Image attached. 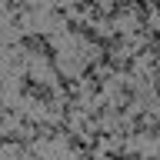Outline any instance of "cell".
I'll use <instances>...</instances> for the list:
<instances>
[{
  "label": "cell",
  "instance_id": "obj_9",
  "mask_svg": "<svg viewBox=\"0 0 160 160\" xmlns=\"http://www.w3.org/2000/svg\"><path fill=\"white\" fill-rule=\"evenodd\" d=\"M153 93H157V97H160V80H153Z\"/></svg>",
  "mask_w": 160,
  "mask_h": 160
},
{
  "label": "cell",
  "instance_id": "obj_3",
  "mask_svg": "<svg viewBox=\"0 0 160 160\" xmlns=\"http://www.w3.org/2000/svg\"><path fill=\"white\" fill-rule=\"evenodd\" d=\"M40 83H43V80H37L30 70H23V73H20V80H17V93H20V97H30V100H33V93L40 90Z\"/></svg>",
  "mask_w": 160,
  "mask_h": 160
},
{
  "label": "cell",
  "instance_id": "obj_2",
  "mask_svg": "<svg viewBox=\"0 0 160 160\" xmlns=\"http://www.w3.org/2000/svg\"><path fill=\"white\" fill-rule=\"evenodd\" d=\"M117 100H123V103L133 107V103L140 100V87L133 83V80H123V77H120V80H117Z\"/></svg>",
  "mask_w": 160,
  "mask_h": 160
},
{
  "label": "cell",
  "instance_id": "obj_6",
  "mask_svg": "<svg viewBox=\"0 0 160 160\" xmlns=\"http://www.w3.org/2000/svg\"><path fill=\"white\" fill-rule=\"evenodd\" d=\"M123 157H127V147H107L100 160H123Z\"/></svg>",
  "mask_w": 160,
  "mask_h": 160
},
{
  "label": "cell",
  "instance_id": "obj_1",
  "mask_svg": "<svg viewBox=\"0 0 160 160\" xmlns=\"http://www.w3.org/2000/svg\"><path fill=\"white\" fill-rule=\"evenodd\" d=\"M47 47H50L47 33H20L17 40V50H23V53H43Z\"/></svg>",
  "mask_w": 160,
  "mask_h": 160
},
{
  "label": "cell",
  "instance_id": "obj_5",
  "mask_svg": "<svg viewBox=\"0 0 160 160\" xmlns=\"http://www.w3.org/2000/svg\"><path fill=\"white\" fill-rule=\"evenodd\" d=\"M130 13L137 17V23L153 27V23H150V17H153V7H150V3H143V0H130Z\"/></svg>",
  "mask_w": 160,
  "mask_h": 160
},
{
  "label": "cell",
  "instance_id": "obj_10",
  "mask_svg": "<svg viewBox=\"0 0 160 160\" xmlns=\"http://www.w3.org/2000/svg\"><path fill=\"white\" fill-rule=\"evenodd\" d=\"M20 160H27V157H20Z\"/></svg>",
  "mask_w": 160,
  "mask_h": 160
},
{
  "label": "cell",
  "instance_id": "obj_8",
  "mask_svg": "<svg viewBox=\"0 0 160 160\" xmlns=\"http://www.w3.org/2000/svg\"><path fill=\"white\" fill-rule=\"evenodd\" d=\"M150 7H153V13H157V17H160V0H153V3H150Z\"/></svg>",
  "mask_w": 160,
  "mask_h": 160
},
{
  "label": "cell",
  "instance_id": "obj_4",
  "mask_svg": "<svg viewBox=\"0 0 160 160\" xmlns=\"http://www.w3.org/2000/svg\"><path fill=\"white\" fill-rule=\"evenodd\" d=\"M67 150H70V153H77V157H80V153H93V150H90L87 133H77V130L67 137Z\"/></svg>",
  "mask_w": 160,
  "mask_h": 160
},
{
  "label": "cell",
  "instance_id": "obj_7",
  "mask_svg": "<svg viewBox=\"0 0 160 160\" xmlns=\"http://www.w3.org/2000/svg\"><path fill=\"white\" fill-rule=\"evenodd\" d=\"M123 160H150V157H143L140 150H127V157H123Z\"/></svg>",
  "mask_w": 160,
  "mask_h": 160
}]
</instances>
